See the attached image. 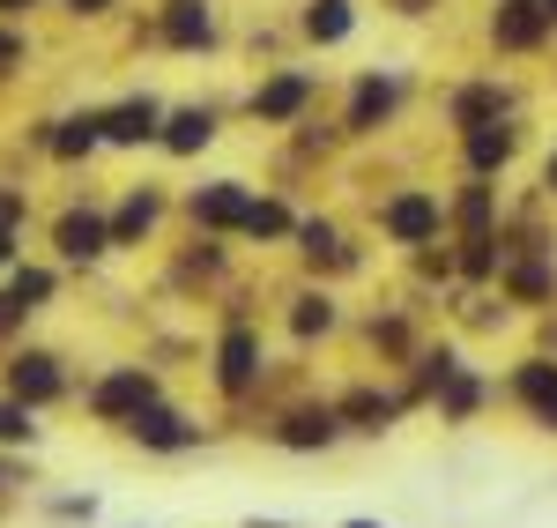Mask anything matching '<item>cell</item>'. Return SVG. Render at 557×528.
I'll return each instance as SVG.
<instances>
[{"label":"cell","mask_w":557,"mask_h":528,"mask_svg":"<svg viewBox=\"0 0 557 528\" xmlns=\"http://www.w3.org/2000/svg\"><path fill=\"white\" fill-rule=\"evenodd\" d=\"M0 388L38 409V402L67 395V372H60V357H45V351H15V357H8V372H0Z\"/></svg>","instance_id":"6da1fadb"},{"label":"cell","mask_w":557,"mask_h":528,"mask_svg":"<svg viewBox=\"0 0 557 528\" xmlns=\"http://www.w3.org/2000/svg\"><path fill=\"white\" fill-rule=\"evenodd\" d=\"M127 432H134V440H149V446H194V425L172 417V409H149V402L127 417Z\"/></svg>","instance_id":"7a4b0ae2"},{"label":"cell","mask_w":557,"mask_h":528,"mask_svg":"<svg viewBox=\"0 0 557 528\" xmlns=\"http://www.w3.org/2000/svg\"><path fill=\"white\" fill-rule=\"evenodd\" d=\"M386 231H394V238H409V246L431 238V231H438V201H431V194H401V201L386 209Z\"/></svg>","instance_id":"3957f363"},{"label":"cell","mask_w":557,"mask_h":528,"mask_svg":"<svg viewBox=\"0 0 557 528\" xmlns=\"http://www.w3.org/2000/svg\"><path fill=\"white\" fill-rule=\"evenodd\" d=\"M141 402H149V380H141V372H112V380L89 395V409H97V417H134Z\"/></svg>","instance_id":"277c9868"},{"label":"cell","mask_w":557,"mask_h":528,"mask_svg":"<svg viewBox=\"0 0 557 528\" xmlns=\"http://www.w3.org/2000/svg\"><path fill=\"white\" fill-rule=\"evenodd\" d=\"M104 246H112V231L97 217H60V254H67V261H97Z\"/></svg>","instance_id":"5b68a950"},{"label":"cell","mask_w":557,"mask_h":528,"mask_svg":"<svg viewBox=\"0 0 557 528\" xmlns=\"http://www.w3.org/2000/svg\"><path fill=\"white\" fill-rule=\"evenodd\" d=\"M305 97H312V83H305V75H275V83L253 97V112H260V120H290Z\"/></svg>","instance_id":"8992f818"},{"label":"cell","mask_w":557,"mask_h":528,"mask_svg":"<svg viewBox=\"0 0 557 528\" xmlns=\"http://www.w3.org/2000/svg\"><path fill=\"white\" fill-rule=\"evenodd\" d=\"M149 134H157V105L149 97H134V105H120L104 120V142H149Z\"/></svg>","instance_id":"52a82bcc"},{"label":"cell","mask_w":557,"mask_h":528,"mask_svg":"<svg viewBox=\"0 0 557 528\" xmlns=\"http://www.w3.org/2000/svg\"><path fill=\"white\" fill-rule=\"evenodd\" d=\"M164 38H172V45H209V8H201V0H172Z\"/></svg>","instance_id":"ba28073f"},{"label":"cell","mask_w":557,"mask_h":528,"mask_svg":"<svg viewBox=\"0 0 557 528\" xmlns=\"http://www.w3.org/2000/svg\"><path fill=\"white\" fill-rule=\"evenodd\" d=\"M194 217L201 223H246V194L223 179V186H209V194H194Z\"/></svg>","instance_id":"9c48e42d"},{"label":"cell","mask_w":557,"mask_h":528,"mask_svg":"<svg viewBox=\"0 0 557 528\" xmlns=\"http://www.w3.org/2000/svg\"><path fill=\"white\" fill-rule=\"evenodd\" d=\"M209 134H215V120H209V112H178L172 127H164V149L194 157V149H209Z\"/></svg>","instance_id":"30bf717a"},{"label":"cell","mask_w":557,"mask_h":528,"mask_svg":"<svg viewBox=\"0 0 557 528\" xmlns=\"http://www.w3.org/2000/svg\"><path fill=\"white\" fill-rule=\"evenodd\" d=\"M38 440V417H30V402L0 395V446H30Z\"/></svg>","instance_id":"8fae6325"},{"label":"cell","mask_w":557,"mask_h":528,"mask_svg":"<svg viewBox=\"0 0 557 528\" xmlns=\"http://www.w3.org/2000/svg\"><path fill=\"white\" fill-rule=\"evenodd\" d=\"M253 335H231V343H223V388H231V395H238V388H246V380H253Z\"/></svg>","instance_id":"7c38bea8"},{"label":"cell","mask_w":557,"mask_h":528,"mask_svg":"<svg viewBox=\"0 0 557 528\" xmlns=\"http://www.w3.org/2000/svg\"><path fill=\"white\" fill-rule=\"evenodd\" d=\"M8 298L23 312H38L45 298H52V275H45V268H15V275H8Z\"/></svg>","instance_id":"4fadbf2b"},{"label":"cell","mask_w":557,"mask_h":528,"mask_svg":"<svg viewBox=\"0 0 557 528\" xmlns=\"http://www.w3.org/2000/svg\"><path fill=\"white\" fill-rule=\"evenodd\" d=\"M498 38H506V45H535V38H543V15H535L528 0H513V8L498 15Z\"/></svg>","instance_id":"5bb4252c"},{"label":"cell","mask_w":557,"mask_h":528,"mask_svg":"<svg viewBox=\"0 0 557 528\" xmlns=\"http://www.w3.org/2000/svg\"><path fill=\"white\" fill-rule=\"evenodd\" d=\"M97 127H104V120H60L52 157H89V149H97Z\"/></svg>","instance_id":"9a60e30c"},{"label":"cell","mask_w":557,"mask_h":528,"mask_svg":"<svg viewBox=\"0 0 557 528\" xmlns=\"http://www.w3.org/2000/svg\"><path fill=\"white\" fill-rule=\"evenodd\" d=\"M149 223H157V201H149V194H134L127 209H120V223H112V246H127V238H141Z\"/></svg>","instance_id":"2e32d148"},{"label":"cell","mask_w":557,"mask_h":528,"mask_svg":"<svg viewBox=\"0 0 557 528\" xmlns=\"http://www.w3.org/2000/svg\"><path fill=\"white\" fill-rule=\"evenodd\" d=\"M386 105H394V83H380V75H372V83H357V112H349V120H357V127H372Z\"/></svg>","instance_id":"e0dca14e"},{"label":"cell","mask_w":557,"mask_h":528,"mask_svg":"<svg viewBox=\"0 0 557 528\" xmlns=\"http://www.w3.org/2000/svg\"><path fill=\"white\" fill-rule=\"evenodd\" d=\"M305 30H312V38H343V30H349V8H343V0H312Z\"/></svg>","instance_id":"ac0fdd59"},{"label":"cell","mask_w":557,"mask_h":528,"mask_svg":"<svg viewBox=\"0 0 557 528\" xmlns=\"http://www.w3.org/2000/svg\"><path fill=\"white\" fill-rule=\"evenodd\" d=\"M283 440H290V446H327V440H335V417H327V409H320V417H298Z\"/></svg>","instance_id":"d6986e66"},{"label":"cell","mask_w":557,"mask_h":528,"mask_svg":"<svg viewBox=\"0 0 557 528\" xmlns=\"http://www.w3.org/2000/svg\"><path fill=\"white\" fill-rule=\"evenodd\" d=\"M246 231H253V238H275V231H290V217H283L275 201H246Z\"/></svg>","instance_id":"ffe728a7"},{"label":"cell","mask_w":557,"mask_h":528,"mask_svg":"<svg viewBox=\"0 0 557 528\" xmlns=\"http://www.w3.org/2000/svg\"><path fill=\"white\" fill-rule=\"evenodd\" d=\"M506 149H513V134H506V127H498V134L483 127V134H475V142H469V157H475V164H483V172H491V164H506Z\"/></svg>","instance_id":"44dd1931"},{"label":"cell","mask_w":557,"mask_h":528,"mask_svg":"<svg viewBox=\"0 0 557 528\" xmlns=\"http://www.w3.org/2000/svg\"><path fill=\"white\" fill-rule=\"evenodd\" d=\"M327 320H335V312H327V298H305V306H298V328H305V335H312V328H327Z\"/></svg>","instance_id":"7402d4cb"},{"label":"cell","mask_w":557,"mask_h":528,"mask_svg":"<svg viewBox=\"0 0 557 528\" xmlns=\"http://www.w3.org/2000/svg\"><path fill=\"white\" fill-rule=\"evenodd\" d=\"M15 261V223H0V268Z\"/></svg>","instance_id":"603a6c76"},{"label":"cell","mask_w":557,"mask_h":528,"mask_svg":"<svg viewBox=\"0 0 557 528\" xmlns=\"http://www.w3.org/2000/svg\"><path fill=\"white\" fill-rule=\"evenodd\" d=\"M67 8H75V15H104L112 0H67Z\"/></svg>","instance_id":"cb8c5ba5"},{"label":"cell","mask_w":557,"mask_h":528,"mask_svg":"<svg viewBox=\"0 0 557 528\" xmlns=\"http://www.w3.org/2000/svg\"><path fill=\"white\" fill-rule=\"evenodd\" d=\"M15 8H30V0H0V15H15Z\"/></svg>","instance_id":"d4e9b609"},{"label":"cell","mask_w":557,"mask_h":528,"mask_svg":"<svg viewBox=\"0 0 557 528\" xmlns=\"http://www.w3.org/2000/svg\"><path fill=\"white\" fill-rule=\"evenodd\" d=\"M349 528H380V521H349Z\"/></svg>","instance_id":"484cf974"},{"label":"cell","mask_w":557,"mask_h":528,"mask_svg":"<svg viewBox=\"0 0 557 528\" xmlns=\"http://www.w3.org/2000/svg\"><path fill=\"white\" fill-rule=\"evenodd\" d=\"M550 186H557V157H550Z\"/></svg>","instance_id":"4316f807"},{"label":"cell","mask_w":557,"mask_h":528,"mask_svg":"<svg viewBox=\"0 0 557 528\" xmlns=\"http://www.w3.org/2000/svg\"><path fill=\"white\" fill-rule=\"evenodd\" d=\"M543 15H557V0H550V8H543Z\"/></svg>","instance_id":"83f0119b"}]
</instances>
